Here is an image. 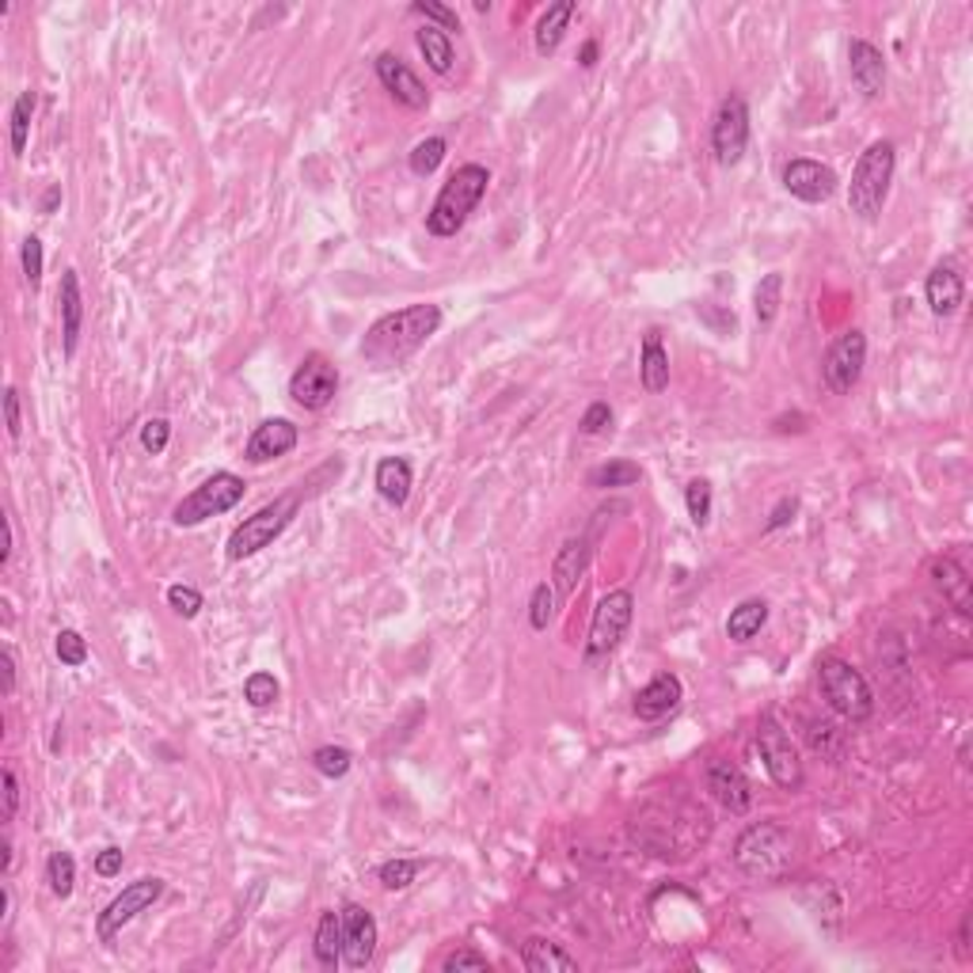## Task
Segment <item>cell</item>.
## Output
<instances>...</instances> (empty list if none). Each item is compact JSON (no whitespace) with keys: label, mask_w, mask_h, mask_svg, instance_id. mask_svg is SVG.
I'll use <instances>...</instances> for the list:
<instances>
[{"label":"cell","mask_w":973,"mask_h":973,"mask_svg":"<svg viewBox=\"0 0 973 973\" xmlns=\"http://www.w3.org/2000/svg\"><path fill=\"white\" fill-rule=\"evenodd\" d=\"M639 384H643L651 396L669 389V350L662 343V331L651 328L643 331V346H639Z\"/></svg>","instance_id":"24"},{"label":"cell","mask_w":973,"mask_h":973,"mask_svg":"<svg viewBox=\"0 0 973 973\" xmlns=\"http://www.w3.org/2000/svg\"><path fill=\"white\" fill-rule=\"evenodd\" d=\"M894 168H898V149L894 141L878 137L867 149L860 152L852 168V183H848V210L860 221L875 225L883 218V206L890 198V183H894Z\"/></svg>","instance_id":"2"},{"label":"cell","mask_w":973,"mask_h":973,"mask_svg":"<svg viewBox=\"0 0 973 973\" xmlns=\"http://www.w3.org/2000/svg\"><path fill=\"white\" fill-rule=\"evenodd\" d=\"M768 624V601L764 598H746L738 608H730L727 616V639L730 643H749L761 636V628Z\"/></svg>","instance_id":"28"},{"label":"cell","mask_w":973,"mask_h":973,"mask_svg":"<svg viewBox=\"0 0 973 973\" xmlns=\"http://www.w3.org/2000/svg\"><path fill=\"white\" fill-rule=\"evenodd\" d=\"M160 898H164V878L152 875V878H137V883H130L126 890H122L114 901H107V909L96 916L99 944H111L126 924H134L137 916H141L149 906H157Z\"/></svg>","instance_id":"10"},{"label":"cell","mask_w":973,"mask_h":973,"mask_svg":"<svg viewBox=\"0 0 973 973\" xmlns=\"http://www.w3.org/2000/svg\"><path fill=\"white\" fill-rule=\"evenodd\" d=\"M779 305H784V274H764L753 293L756 323H761V328H772L779 316Z\"/></svg>","instance_id":"32"},{"label":"cell","mask_w":973,"mask_h":973,"mask_svg":"<svg viewBox=\"0 0 973 973\" xmlns=\"http://www.w3.org/2000/svg\"><path fill=\"white\" fill-rule=\"evenodd\" d=\"M58 206H61V187H58V183H53V187L42 195V202H38V210H42V213H53V210H58Z\"/></svg>","instance_id":"55"},{"label":"cell","mask_w":973,"mask_h":973,"mask_svg":"<svg viewBox=\"0 0 973 973\" xmlns=\"http://www.w3.org/2000/svg\"><path fill=\"white\" fill-rule=\"evenodd\" d=\"M338 396V369L323 354H308L290 377V399L305 411H328Z\"/></svg>","instance_id":"11"},{"label":"cell","mask_w":973,"mask_h":973,"mask_svg":"<svg viewBox=\"0 0 973 973\" xmlns=\"http://www.w3.org/2000/svg\"><path fill=\"white\" fill-rule=\"evenodd\" d=\"M12 692H15V651L4 646V697H12Z\"/></svg>","instance_id":"53"},{"label":"cell","mask_w":973,"mask_h":973,"mask_svg":"<svg viewBox=\"0 0 973 973\" xmlns=\"http://www.w3.org/2000/svg\"><path fill=\"white\" fill-rule=\"evenodd\" d=\"M377 954V921L369 909L346 906L343 909V959L350 970H366Z\"/></svg>","instance_id":"15"},{"label":"cell","mask_w":973,"mask_h":973,"mask_svg":"<svg viewBox=\"0 0 973 973\" xmlns=\"http://www.w3.org/2000/svg\"><path fill=\"white\" fill-rule=\"evenodd\" d=\"M297 442H300V434L290 419H267L251 430L244 457L251 460V465H270V460H278V457H290V453L297 449Z\"/></svg>","instance_id":"18"},{"label":"cell","mask_w":973,"mask_h":973,"mask_svg":"<svg viewBox=\"0 0 973 973\" xmlns=\"http://www.w3.org/2000/svg\"><path fill=\"white\" fill-rule=\"evenodd\" d=\"M704 779H707V791H712L730 814H746V810L753 806V791H749L746 772H741L734 761H727V756H712Z\"/></svg>","instance_id":"17"},{"label":"cell","mask_w":973,"mask_h":973,"mask_svg":"<svg viewBox=\"0 0 973 973\" xmlns=\"http://www.w3.org/2000/svg\"><path fill=\"white\" fill-rule=\"evenodd\" d=\"M631 616H636V593L631 590H613L598 601L590 620V639H586V666H598L601 658H608L624 643Z\"/></svg>","instance_id":"8"},{"label":"cell","mask_w":973,"mask_h":973,"mask_svg":"<svg viewBox=\"0 0 973 973\" xmlns=\"http://www.w3.org/2000/svg\"><path fill=\"white\" fill-rule=\"evenodd\" d=\"M122 863H126L122 848H103V852L96 855V875H99V878H114V875H122Z\"/></svg>","instance_id":"51"},{"label":"cell","mask_w":973,"mask_h":973,"mask_svg":"<svg viewBox=\"0 0 973 973\" xmlns=\"http://www.w3.org/2000/svg\"><path fill=\"white\" fill-rule=\"evenodd\" d=\"M20 262H23V278H27V285L30 290H38V285H42V262H46L42 241H38V236H27V241H23Z\"/></svg>","instance_id":"44"},{"label":"cell","mask_w":973,"mask_h":973,"mask_svg":"<svg viewBox=\"0 0 973 973\" xmlns=\"http://www.w3.org/2000/svg\"><path fill=\"white\" fill-rule=\"evenodd\" d=\"M756 749H761V761L768 768L772 784L784 787V791H799L802 787V761H799V749H795L791 734L779 727L772 715H764L761 727H756Z\"/></svg>","instance_id":"9"},{"label":"cell","mask_w":973,"mask_h":973,"mask_svg":"<svg viewBox=\"0 0 973 973\" xmlns=\"http://www.w3.org/2000/svg\"><path fill=\"white\" fill-rule=\"evenodd\" d=\"M795 514H799V498H795V494H784V498L776 502V509H772V517H768V525H764V529H768V532L784 529V525L795 521Z\"/></svg>","instance_id":"49"},{"label":"cell","mask_w":973,"mask_h":973,"mask_svg":"<svg viewBox=\"0 0 973 973\" xmlns=\"http://www.w3.org/2000/svg\"><path fill=\"white\" fill-rule=\"evenodd\" d=\"M555 608H559V593H555L552 582H540L529 598V628L532 631H547V624L555 620Z\"/></svg>","instance_id":"37"},{"label":"cell","mask_w":973,"mask_h":973,"mask_svg":"<svg viewBox=\"0 0 973 973\" xmlns=\"http://www.w3.org/2000/svg\"><path fill=\"white\" fill-rule=\"evenodd\" d=\"M415 42H419V50H422V58H427V65L434 69V73H442V76H449L453 73V58H457V53H453V38L445 35L442 27H419L415 30Z\"/></svg>","instance_id":"31"},{"label":"cell","mask_w":973,"mask_h":973,"mask_svg":"<svg viewBox=\"0 0 973 973\" xmlns=\"http://www.w3.org/2000/svg\"><path fill=\"white\" fill-rule=\"evenodd\" d=\"M4 822H12L15 810H20V779H15L12 768H4Z\"/></svg>","instance_id":"52"},{"label":"cell","mask_w":973,"mask_h":973,"mask_svg":"<svg viewBox=\"0 0 973 973\" xmlns=\"http://www.w3.org/2000/svg\"><path fill=\"white\" fill-rule=\"evenodd\" d=\"M848 73H852V84L867 99H878L886 91V58L867 38H852L848 42Z\"/></svg>","instance_id":"19"},{"label":"cell","mask_w":973,"mask_h":973,"mask_svg":"<svg viewBox=\"0 0 973 973\" xmlns=\"http://www.w3.org/2000/svg\"><path fill=\"white\" fill-rule=\"evenodd\" d=\"M373 483H377V491H381V498L389 502V506H404V502L411 498V460L384 457L381 465H377Z\"/></svg>","instance_id":"26"},{"label":"cell","mask_w":973,"mask_h":973,"mask_svg":"<svg viewBox=\"0 0 973 973\" xmlns=\"http://www.w3.org/2000/svg\"><path fill=\"white\" fill-rule=\"evenodd\" d=\"M445 973H460V970H491V962H486V954L472 951V947H460V951H453L449 959L442 962Z\"/></svg>","instance_id":"48"},{"label":"cell","mask_w":973,"mask_h":973,"mask_svg":"<svg viewBox=\"0 0 973 973\" xmlns=\"http://www.w3.org/2000/svg\"><path fill=\"white\" fill-rule=\"evenodd\" d=\"M486 187H491V172L483 164H460L457 172L445 180V187L438 190L434 206L427 213L430 236H457L468 225V218L476 213V206L483 202Z\"/></svg>","instance_id":"4"},{"label":"cell","mask_w":973,"mask_h":973,"mask_svg":"<svg viewBox=\"0 0 973 973\" xmlns=\"http://www.w3.org/2000/svg\"><path fill=\"white\" fill-rule=\"evenodd\" d=\"M959 954H962V959L970 954V916L962 921V928H959Z\"/></svg>","instance_id":"57"},{"label":"cell","mask_w":973,"mask_h":973,"mask_svg":"<svg viewBox=\"0 0 973 973\" xmlns=\"http://www.w3.org/2000/svg\"><path fill=\"white\" fill-rule=\"evenodd\" d=\"M53 654H58V662L61 666H84V662H88V643H84V636L81 631H73V628H65V631H58V639H53Z\"/></svg>","instance_id":"41"},{"label":"cell","mask_w":973,"mask_h":973,"mask_svg":"<svg viewBox=\"0 0 973 973\" xmlns=\"http://www.w3.org/2000/svg\"><path fill=\"white\" fill-rule=\"evenodd\" d=\"M247 483L236 472H213L210 480H202L180 506L172 509V521L180 529H195V525L210 521V517H221L229 509H236L244 502Z\"/></svg>","instance_id":"7"},{"label":"cell","mask_w":973,"mask_h":973,"mask_svg":"<svg viewBox=\"0 0 973 973\" xmlns=\"http://www.w3.org/2000/svg\"><path fill=\"white\" fill-rule=\"evenodd\" d=\"M521 962L529 973H578V962L559 944H547V939H529L521 947Z\"/></svg>","instance_id":"29"},{"label":"cell","mask_w":973,"mask_h":973,"mask_svg":"<svg viewBox=\"0 0 973 973\" xmlns=\"http://www.w3.org/2000/svg\"><path fill=\"white\" fill-rule=\"evenodd\" d=\"M578 4L575 0H559V4H552L544 15H540L537 23V53L540 58H547V53H555L563 46V35H567L570 20H575Z\"/></svg>","instance_id":"27"},{"label":"cell","mask_w":973,"mask_h":973,"mask_svg":"<svg viewBox=\"0 0 973 973\" xmlns=\"http://www.w3.org/2000/svg\"><path fill=\"white\" fill-rule=\"evenodd\" d=\"M578 430H582L586 438H601L613 430V407L605 404V399H593L590 407H586L582 422H578Z\"/></svg>","instance_id":"45"},{"label":"cell","mask_w":973,"mask_h":973,"mask_svg":"<svg viewBox=\"0 0 973 973\" xmlns=\"http://www.w3.org/2000/svg\"><path fill=\"white\" fill-rule=\"evenodd\" d=\"M932 582H936V590L944 593L962 616H970V575L962 570L959 559H951V555L932 559Z\"/></svg>","instance_id":"25"},{"label":"cell","mask_w":973,"mask_h":973,"mask_svg":"<svg viewBox=\"0 0 973 973\" xmlns=\"http://www.w3.org/2000/svg\"><path fill=\"white\" fill-rule=\"evenodd\" d=\"M12 517H4V547H0V567H4L8 559H12Z\"/></svg>","instance_id":"56"},{"label":"cell","mask_w":973,"mask_h":973,"mask_svg":"<svg viewBox=\"0 0 973 973\" xmlns=\"http://www.w3.org/2000/svg\"><path fill=\"white\" fill-rule=\"evenodd\" d=\"M316 962H320L323 970H335L338 959H343V913H335V909H323L320 913V924H316Z\"/></svg>","instance_id":"30"},{"label":"cell","mask_w":973,"mask_h":973,"mask_svg":"<svg viewBox=\"0 0 973 973\" xmlns=\"http://www.w3.org/2000/svg\"><path fill=\"white\" fill-rule=\"evenodd\" d=\"M312 768L320 772V776H328V779H343L346 772L354 768V753L350 749H343V746H320L312 753Z\"/></svg>","instance_id":"38"},{"label":"cell","mask_w":973,"mask_h":973,"mask_svg":"<svg viewBox=\"0 0 973 973\" xmlns=\"http://www.w3.org/2000/svg\"><path fill=\"white\" fill-rule=\"evenodd\" d=\"M377 76H381V84L392 91V96L399 99L404 107H411V111H427L430 107V91L427 84L415 76V69L407 65L399 53L384 50L381 58H377Z\"/></svg>","instance_id":"16"},{"label":"cell","mask_w":973,"mask_h":973,"mask_svg":"<svg viewBox=\"0 0 973 973\" xmlns=\"http://www.w3.org/2000/svg\"><path fill=\"white\" fill-rule=\"evenodd\" d=\"M734 863L753 883H779L795 863V840L784 825L756 822L734 845Z\"/></svg>","instance_id":"3"},{"label":"cell","mask_w":973,"mask_h":973,"mask_svg":"<svg viewBox=\"0 0 973 973\" xmlns=\"http://www.w3.org/2000/svg\"><path fill=\"white\" fill-rule=\"evenodd\" d=\"M411 12L427 15V20H434L438 27L445 30V35H449V30H460L457 12H453V8H445V4H434V0H415V4H411Z\"/></svg>","instance_id":"47"},{"label":"cell","mask_w":973,"mask_h":973,"mask_svg":"<svg viewBox=\"0 0 973 973\" xmlns=\"http://www.w3.org/2000/svg\"><path fill=\"white\" fill-rule=\"evenodd\" d=\"M4 422H8V438H12V442H20L23 419H20V392H15V389H4Z\"/></svg>","instance_id":"50"},{"label":"cell","mask_w":973,"mask_h":973,"mask_svg":"<svg viewBox=\"0 0 973 973\" xmlns=\"http://www.w3.org/2000/svg\"><path fill=\"white\" fill-rule=\"evenodd\" d=\"M784 190L791 198H799V202L806 206H817V202H829L833 195H837V172H833L829 164H822V160H787L784 164Z\"/></svg>","instance_id":"14"},{"label":"cell","mask_w":973,"mask_h":973,"mask_svg":"<svg viewBox=\"0 0 973 973\" xmlns=\"http://www.w3.org/2000/svg\"><path fill=\"white\" fill-rule=\"evenodd\" d=\"M46 883H50L53 898H73V886H76V860L69 852H50L46 860Z\"/></svg>","instance_id":"34"},{"label":"cell","mask_w":973,"mask_h":973,"mask_svg":"<svg viewBox=\"0 0 973 973\" xmlns=\"http://www.w3.org/2000/svg\"><path fill=\"white\" fill-rule=\"evenodd\" d=\"M58 305H61V343H65V358H73V354H76V343H81V328H84L81 274H76L73 267H69V270H61Z\"/></svg>","instance_id":"21"},{"label":"cell","mask_w":973,"mask_h":973,"mask_svg":"<svg viewBox=\"0 0 973 973\" xmlns=\"http://www.w3.org/2000/svg\"><path fill=\"white\" fill-rule=\"evenodd\" d=\"M586 567H590V540L575 537V540H567V544L559 547V555H555V563H552V578H547V582L555 586L559 598H570V593L578 590V582H582Z\"/></svg>","instance_id":"23"},{"label":"cell","mask_w":973,"mask_h":973,"mask_svg":"<svg viewBox=\"0 0 973 973\" xmlns=\"http://www.w3.org/2000/svg\"><path fill=\"white\" fill-rule=\"evenodd\" d=\"M278 692H282V689H278L274 674H262V669L244 681V700L255 707V712H267V707H274L278 704Z\"/></svg>","instance_id":"39"},{"label":"cell","mask_w":973,"mask_h":973,"mask_svg":"<svg viewBox=\"0 0 973 973\" xmlns=\"http://www.w3.org/2000/svg\"><path fill=\"white\" fill-rule=\"evenodd\" d=\"M924 297H928V308L944 320V316H954L962 308V297H966V282L962 274L951 267V262H939L932 267L928 282H924Z\"/></svg>","instance_id":"22"},{"label":"cell","mask_w":973,"mask_h":973,"mask_svg":"<svg viewBox=\"0 0 973 973\" xmlns=\"http://www.w3.org/2000/svg\"><path fill=\"white\" fill-rule=\"evenodd\" d=\"M445 152H449L445 137H427V141H419V145H415V149H411L407 164H411V172L419 175V180H427V175H434L438 168H442Z\"/></svg>","instance_id":"36"},{"label":"cell","mask_w":973,"mask_h":973,"mask_svg":"<svg viewBox=\"0 0 973 973\" xmlns=\"http://www.w3.org/2000/svg\"><path fill=\"white\" fill-rule=\"evenodd\" d=\"M168 442H172V427H168V419H149L141 427V445L145 453H152V457H160V453L168 449Z\"/></svg>","instance_id":"46"},{"label":"cell","mask_w":973,"mask_h":973,"mask_svg":"<svg viewBox=\"0 0 973 973\" xmlns=\"http://www.w3.org/2000/svg\"><path fill=\"white\" fill-rule=\"evenodd\" d=\"M35 107H38L35 91H20V96H15V103H12V157H23V149H27Z\"/></svg>","instance_id":"35"},{"label":"cell","mask_w":973,"mask_h":973,"mask_svg":"<svg viewBox=\"0 0 973 973\" xmlns=\"http://www.w3.org/2000/svg\"><path fill=\"white\" fill-rule=\"evenodd\" d=\"M685 506H689V517L697 529H704L712 521V483L707 480H689L685 486Z\"/></svg>","instance_id":"40"},{"label":"cell","mask_w":973,"mask_h":973,"mask_svg":"<svg viewBox=\"0 0 973 973\" xmlns=\"http://www.w3.org/2000/svg\"><path fill=\"white\" fill-rule=\"evenodd\" d=\"M168 605H172L175 616H183V620H195L198 613H202V593L195 590V586H168Z\"/></svg>","instance_id":"43"},{"label":"cell","mask_w":973,"mask_h":973,"mask_svg":"<svg viewBox=\"0 0 973 973\" xmlns=\"http://www.w3.org/2000/svg\"><path fill=\"white\" fill-rule=\"evenodd\" d=\"M817 689H822L825 704L837 715L852 723L871 719L875 712V692H871L867 677L845 658H822L817 662Z\"/></svg>","instance_id":"5"},{"label":"cell","mask_w":973,"mask_h":973,"mask_svg":"<svg viewBox=\"0 0 973 973\" xmlns=\"http://www.w3.org/2000/svg\"><path fill=\"white\" fill-rule=\"evenodd\" d=\"M442 328V308L438 305H407L399 312H389L366 331L361 338V358L377 369H389L407 361L415 350L430 343V335H438Z\"/></svg>","instance_id":"1"},{"label":"cell","mask_w":973,"mask_h":973,"mask_svg":"<svg viewBox=\"0 0 973 973\" xmlns=\"http://www.w3.org/2000/svg\"><path fill=\"white\" fill-rule=\"evenodd\" d=\"M863 366H867V335H863L860 328H852V331H845V335L833 338V346L825 350L822 377H825V384H829V392L848 396V392L860 384Z\"/></svg>","instance_id":"12"},{"label":"cell","mask_w":973,"mask_h":973,"mask_svg":"<svg viewBox=\"0 0 973 973\" xmlns=\"http://www.w3.org/2000/svg\"><path fill=\"white\" fill-rule=\"evenodd\" d=\"M746 145H749V103L738 91H730L712 119V152L723 168H734L746 157Z\"/></svg>","instance_id":"13"},{"label":"cell","mask_w":973,"mask_h":973,"mask_svg":"<svg viewBox=\"0 0 973 973\" xmlns=\"http://www.w3.org/2000/svg\"><path fill=\"white\" fill-rule=\"evenodd\" d=\"M643 480V468L636 465V460H608V465H598L590 472V486H598V491H616V486H631Z\"/></svg>","instance_id":"33"},{"label":"cell","mask_w":973,"mask_h":973,"mask_svg":"<svg viewBox=\"0 0 973 973\" xmlns=\"http://www.w3.org/2000/svg\"><path fill=\"white\" fill-rule=\"evenodd\" d=\"M685 697V685L677 674H658L651 677V681L643 685V689L636 692V700H631V712L639 715L643 723H658L666 719L669 712H674L677 704H681Z\"/></svg>","instance_id":"20"},{"label":"cell","mask_w":973,"mask_h":973,"mask_svg":"<svg viewBox=\"0 0 973 973\" xmlns=\"http://www.w3.org/2000/svg\"><path fill=\"white\" fill-rule=\"evenodd\" d=\"M297 509H300V491L282 494V498L267 502V506L255 509V514L247 517L244 525H236V532H233V537H229V544H225V555H229V559H233V563L259 555L262 547H270L278 537H282L285 529H290L293 517H297Z\"/></svg>","instance_id":"6"},{"label":"cell","mask_w":973,"mask_h":973,"mask_svg":"<svg viewBox=\"0 0 973 973\" xmlns=\"http://www.w3.org/2000/svg\"><path fill=\"white\" fill-rule=\"evenodd\" d=\"M419 867H422L419 860H389V863H381L377 878H381L384 890H407V886L415 883V875H419Z\"/></svg>","instance_id":"42"},{"label":"cell","mask_w":973,"mask_h":973,"mask_svg":"<svg viewBox=\"0 0 973 973\" xmlns=\"http://www.w3.org/2000/svg\"><path fill=\"white\" fill-rule=\"evenodd\" d=\"M598 53H601V46L590 38V42L582 46V53H578V65H582V69H593V65H598Z\"/></svg>","instance_id":"54"}]
</instances>
